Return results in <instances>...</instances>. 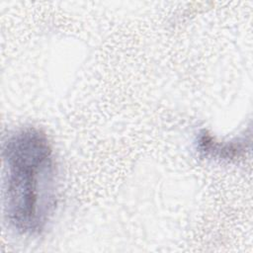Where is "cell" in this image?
Instances as JSON below:
<instances>
[{
  "mask_svg": "<svg viewBox=\"0 0 253 253\" xmlns=\"http://www.w3.org/2000/svg\"><path fill=\"white\" fill-rule=\"evenodd\" d=\"M4 211L21 234H41L57 205V172L46 135L35 127L10 134L3 145Z\"/></svg>",
  "mask_w": 253,
  "mask_h": 253,
  "instance_id": "6da1fadb",
  "label": "cell"
}]
</instances>
